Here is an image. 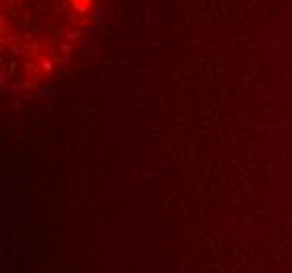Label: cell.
Wrapping results in <instances>:
<instances>
[{
	"mask_svg": "<svg viewBox=\"0 0 292 273\" xmlns=\"http://www.w3.org/2000/svg\"><path fill=\"white\" fill-rule=\"evenodd\" d=\"M108 0H3V78L13 88L49 80L72 59Z\"/></svg>",
	"mask_w": 292,
	"mask_h": 273,
	"instance_id": "6da1fadb",
	"label": "cell"
}]
</instances>
